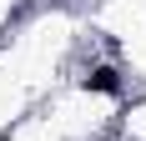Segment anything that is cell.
Instances as JSON below:
<instances>
[{"label":"cell","mask_w":146,"mask_h":141,"mask_svg":"<svg viewBox=\"0 0 146 141\" xmlns=\"http://www.w3.org/2000/svg\"><path fill=\"white\" fill-rule=\"evenodd\" d=\"M86 91H96V96H121V70H116V66L86 70Z\"/></svg>","instance_id":"6da1fadb"}]
</instances>
